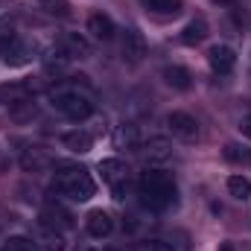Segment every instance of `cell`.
Listing matches in <instances>:
<instances>
[{"label": "cell", "instance_id": "obj_1", "mask_svg": "<svg viewBox=\"0 0 251 251\" xmlns=\"http://www.w3.org/2000/svg\"><path fill=\"white\" fill-rule=\"evenodd\" d=\"M50 105H53L62 117L73 120V123L88 120V117L94 114V108H97L94 94H91L88 88H82V85H56V88L50 91Z\"/></svg>", "mask_w": 251, "mask_h": 251}, {"label": "cell", "instance_id": "obj_2", "mask_svg": "<svg viewBox=\"0 0 251 251\" xmlns=\"http://www.w3.org/2000/svg\"><path fill=\"white\" fill-rule=\"evenodd\" d=\"M176 193H178V190H176L173 176L164 173V170H146V173L140 176L137 196H140V204H143L146 210H155V213L167 210V207L176 201Z\"/></svg>", "mask_w": 251, "mask_h": 251}, {"label": "cell", "instance_id": "obj_3", "mask_svg": "<svg viewBox=\"0 0 251 251\" xmlns=\"http://www.w3.org/2000/svg\"><path fill=\"white\" fill-rule=\"evenodd\" d=\"M53 190L59 196H64L67 201H88L97 193V184H94V178H91V173L85 167L64 164L53 176Z\"/></svg>", "mask_w": 251, "mask_h": 251}, {"label": "cell", "instance_id": "obj_4", "mask_svg": "<svg viewBox=\"0 0 251 251\" xmlns=\"http://www.w3.org/2000/svg\"><path fill=\"white\" fill-rule=\"evenodd\" d=\"M100 173H102V181L114 190V199L120 201L126 184H128V167H126L120 158H105V161L100 164Z\"/></svg>", "mask_w": 251, "mask_h": 251}, {"label": "cell", "instance_id": "obj_5", "mask_svg": "<svg viewBox=\"0 0 251 251\" xmlns=\"http://www.w3.org/2000/svg\"><path fill=\"white\" fill-rule=\"evenodd\" d=\"M32 243L41 251H64L67 249V240H64V231L50 225V222H41L32 234Z\"/></svg>", "mask_w": 251, "mask_h": 251}, {"label": "cell", "instance_id": "obj_6", "mask_svg": "<svg viewBox=\"0 0 251 251\" xmlns=\"http://www.w3.org/2000/svg\"><path fill=\"white\" fill-rule=\"evenodd\" d=\"M167 126H170V131L178 137V140H196L199 137V123H196V117H190L187 111H173L170 117H167Z\"/></svg>", "mask_w": 251, "mask_h": 251}, {"label": "cell", "instance_id": "obj_7", "mask_svg": "<svg viewBox=\"0 0 251 251\" xmlns=\"http://www.w3.org/2000/svg\"><path fill=\"white\" fill-rule=\"evenodd\" d=\"M207 64H210L213 73L228 76V73L234 70V64H237V56H234V50H231L228 44H213V47L207 50Z\"/></svg>", "mask_w": 251, "mask_h": 251}, {"label": "cell", "instance_id": "obj_8", "mask_svg": "<svg viewBox=\"0 0 251 251\" xmlns=\"http://www.w3.org/2000/svg\"><path fill=\"white\" fill-rule=\"evenodd\" d=\"M38 56V47L35 41H26V38H15L12 47L6 50V64L9 67H21V64H29Z\"/></svg>", "mask_w": 251, "mask_h": 251}, {"label": "cell", "instance_id": "obj_9", "mask_svg": "<svg viewBox=\"0 0 251 251\" xmlns=\"http://www.w3.org/2000/svg\"><path fill=\"white\" fill-rule=\"evenodd\" d=\"M56 47L62 50L67 59H85V56H91V44L79 32H62V38L56 41Z\"/></svg>", "mask_w": 251, "mask_h": 251}, {"label": "cell", "instance_id": "obj_10", "mask_svg": "<svg viewBox=\"0 0 251 251\" xmlns=\"http://www.w3.org/2000/svg\"><path fill=\"white\" fill-rule=\"evenodd\" d=\"M85 228H88V234H91L94 240H105V237H111V231H114V219H111L105 210H91V213L85 216Z\"/></svg>", "mask_w": 251, "mask_h": 251}, {"label": "cell", "instance_id": "obj_11", "mask_svg": "<svg viewBox=\"0 0 251 251\" xmlns=\"http://www.w3.org/2000/svg\"><path fill=\"white\" fill-rule=\"evenodd\" d=\"M146 56V41L137 29H126L123 32V59L128 64H137Z\"/></svg>", "mask_w": 251, "mask_h": 251}, {"label": "cell", "instance_id": "obj_12", "mask_svg": "<svg viewBox=\"0 0 251 251\" xmlns=\"http://www.w3.org/2000/svg\"><path fill=\"white\" fill-rule=\"evenodd\" d=\"M18 161H21V167H24L26 173H41V170L50 167V158H47V152H44L41 146H26V149H21Z\"/></svg>", "mask_w": 251, "mask_h": 251}, {"label": "cell", "instance_id": "obj_13", "mask_svg": "<svg viewBox=\"0 0 251 251\" xmlns=\"http://www.w3.org/2000/svg\"><path fill=\"white\" fill-rule=\"evenodd\" d=\"M88 32L97 38V41H111L114 38V21L105 15V12H94L88 18Z\"/></svg>", "mask_w": 251, "mask_h": 251}, {"label": "cell", "instance_id": "obj_14", "mask_svg": "<svg viewBox=\"0 0 251 251\" xmlns=\"http://www.w3.org/2000/svg\"><path fill=\"white\" fill-rule=\"evenodd\" d=\"M62 143L70 149V152H76V155H85V152H91V146H94V137H91V131H85V128H76V131H67V134H62Z\"/></svg>", "mask_w": 251, "mask_h": 251}, {"label": "cell", "instance_id": "obj_15", "mask_svg": "<svg viewBox=\"0 0 251 251\" xmlns=\"http://www.w3.org/2000/svg\"><path fill=\"white\" fill-rule=\"evenodd\" d=\"M164 82L170 88H176V91H187L193 85V73L181 64H170V67H164Z\"/></svg>", "mask_w": 251, "mask_h": 251}, {"label": "cell", "instance_id": "obj_16", "mask_svg": "<svg viewBox=\"0 0 251 251\" xmlns=\"http://www.w3.org/2000/svg\"><path fill=\"white\" fill-rule=\"evenodd\" d=\"M140 155L149 161V164H158V161H167L170 158V143L164 137H152L149 143L140 146Z\"/></svg>", "mask_w": 251, "mask_h": 251}, {"label": "cell", "instance_id": "obj_17", "mask_svg": "<svg viewBox=\"0 0 251 251\" xmlns=\"http://www.w3.org/2000/svg\"><path fill=\"white\" fill-rule=\"evenodd\" d=\"M44 219H47L50 225H56V228H70V225H73V213H70L67 207H62L59 201H47Z\"/></svg>", "mask_w": 251, "mask_h": 251}, {"label": "cell", "instance_id": "obj_18", "mask_svg": "<svg viewBox=\"0 0 251 251\" xmlns=\"http://www.w3.org/2000/svg\"><path fill=\"white\" fill-rule=\"evenodd\" d=\"M114 143H117V149H137V146H140V131H137V126L123 123L114 131Z\"/></svg>", "mask_w": 251, "mask_h": 251}, {"label": "cell", "instance_id": "obj_19", "mask_svg": "<svg viewBox=\"0 0 251 251\" xmlns=\"http://www.w3.org/2000/svg\"><path fill=\"white\" fill-rule=\"evenodd\" d=\"M207 38V21L204 18H193L187 26L181 29V41L184 44H201Z\"/></svg>", "mask_w": 251, "mask_h": 251}, {"label": "cell", "instance_id": "obj_20", "mask_svg": "<svg viewBox=\"0 0 251 251\" xmlns=\"http://www.w3.org/2000/svg\"><path fill=\"white\" fill-rule=\"evenodd\" d=\"M152 15H164V18H173V15H178L181 9H184V3L181 0H140Z\"/></svg>", "mask_w": 251, "mask_h": 251}, {"label": "cell", "instance_id": "obj_21", "mask_svg": "<svg viewBox=\"0 0 251 251\" xmlns=\"http://www.w3.org/2000/svg\"><path fill=\"white\" fill-rule=\"evenodd\" d=\"M29 85L26 82H18V85H0V102H9V105H15V102H21V100H29Z\"/></svg>", "mask_w": 251, "mask_h": 251}, {"label": "cell", "instance_id": "obj_22", "mask_svg": "<svg viewBox=\"0 0 251 251\" xmlns=\"http://www.w3.org/2000/svg\"><path fill=\"white\" fill-rule=\"evenodd\" d=\"M32 117H38V105H35L32 97H29V100H21V102L12 105V120L26 123V120H32Z\"/></svg>", "mask_w": 251, "mask_h": 251}, {"label": "cell", "instance_id": "obj_23", "mask_svg": "<svg viewBox=\"0 0 251 251\" xmlns=\"http://www.w3.org/2000/svg\"><path fill=\"white\" fill-rule=\"evenodd\" d=\"M228 193H231L237 201H249L251 199V181L246 176H231V178H228Z\"/></svg>", "mask_w": 251, "mask_h": 251}, {"label": "cell", "instance_id": "obj_24", "mask_svg": "<svg viewBox=\"0 0 251 251\" xmlns=\"http://www.w3.org/2000/svg\"><path fill=\"white\" fill-rule=\"evenodd\" d=\"M225 158H228L231 164L251 167V149H249V146H240V143H228V146H225Z\"/></svg>", "mask_w": 251, "mask_h": 251}, {"label": "cell", "instance_id": "obj_25", "mask_svg": "<svg viewBox=\"0 0 251 251\" xmlns=\"http://www.w3.org/2000/svg\"><path fill=\"white\" fill-rule=\"evenodd\" d=\"M15 38H18V35H15V26H12L9 21H0V56H6V50L12 47Z\"/></svg>", "mask_w": 251, "mask_h": 251}, {"label": "cell", "instance_id": "obj_26", "mask_svg": "<svg viewBox=\"0 0 251 251\" xmlns=\"http://www.w3.org/2000/svg\"><path fill=\"white\" fill-rule=\"evenodd\" d=\"M3 251H41V249H38L32 240H26V237H9Z\"/></svg>", "mask_w": 251, "mask_h": 251}, {"label": "cell", "instance_id": "obj_27", "mask_svg": "<svg viewBox=\"0 0 251 251\" xmlns=\"http://www.w3.org/2000/svg\"><path fill=\"white\" fill-rule=\"evenodd\" d=\"M41 6H44L50 15H59V18H67V15H70L67 0H41Z\"/></svg>", "mask_w": 251, "mask_h": 251}, {"label": "cell", "instance_id": "obj_28", "mask_svg": "<svg viewBox=\"0 0 251 251\" xmlns=\"http://www.w3.org/2000/svg\"><path fill=\"white\" fill-rule=\"evenodd\" d=\"M137 251H176L173 246H167V243H161V240H146V243H140Z\"/></svg>", "mask_w": 251, "mask_h": 251}, {"label": "cell", "instance_id": "obj_29", "mask_svg": "<svg viewBox=\"0 0 251 251\" xmlns=\"http://www.w3.org/2000/svg\"><path fill=\"white\" fill-rule=\"evenodd\" d=\"M240 131H243L246 137H251V114H246V117L240 120Z\"/></svg>", "mask_w": 251, "mask_h": 251}, {"label": "cell", "instance_id": "obj_30", "mask_svg": "<svg viewBox=\"0 0 251 251\" xmlns=\"http://www.w3.org/2000/svg\"><path fill=\"white\" fill-rule=\"evenodd\" d=\"M3 167H6V158H3V155H0V170H3Z\"/></svg>", "mask_w": 251, "mask_h": 251}, {"label": "cell", "instance_id": "obj_31", "mask_svg": "<svg viewBox=\"0 0 251 251\" xmlns=\"http://www.w3.org/2000/svg\"><path fill=\"white\" fill-rule=\"evenodd\" d=\"M108 251H117V249H108Z\"/></svg>", "mask_w": 251, "mask_h": 251}]
</instances>
